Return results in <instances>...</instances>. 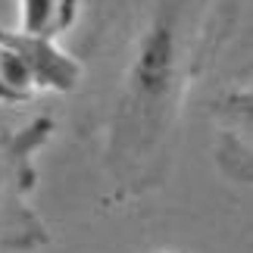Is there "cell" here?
Returning a JSON list of instances; mask_svg holds the SVG:
<instances>
[{
    "mask_svg": "<svg viewBox=\"0 0 253 253\" xmlns=\"http://www.w3.org/2000/svg\"><path fill=\"white\" fill-rule=\"evenodd\" d=\"M119 84L103 119V169L113 200H138L166 181L191 87L216 60L238 0H122Z\"/></svg>",
    "mask_w": 253,
    "mask_h": 253,
    "instance_id": "6da1fadb",
    "label": "cell"
},
{
    "mask_svg": "<svg viewBox=\"0 0 253 253\" xmlns=\"http://www.w3.org/2000/svg\"><path fill=\"white\" fill-rule=\"evenodd\" d=\"M56 122L35 116L19 128H0V253H32L50 244L32 194L38 188L35 160L53 138Z\"/></svg>",
    "mask_w": 253,
    "mask_h": 253,
    "instance_id": "7a4b0ae2",
    "label": "cell"
},
{
    "mask_svg": "<svg viewBox=\"0 0 253 253\" xmlns=\"http://www.w3.org/2000/svg\"><path fill=\"white\" fill-rule=\"evenodd\" d=\"M84 66L56 47V41L0 28V103L22 106L38 94H69L79 87Z\"/></svg>",
    "mask_w": 253,
    "mask_h": 253,
    "instance_id": "3957f363",
    "label": "cell"
},
{
    "mask_svg": "<svg viewBox=\"0 0 253 253\" xmlns=\"http://www.w3.org/2000/svg\"><path fill=\"white\" fill-rule=\"evenodd\" d=\"M216 119V160L235 181H253V75L231 84L210 103Z\"/></svg>",
    "mask_w": 253,
    "mask_h": 253,
    "instance_id": "277c9868",
    "label": "cell"
},
{
    "mask_svg": "<svg viewBox=\"0 0 253 253\" xmlns=\"http://www.w3.org/2000/svg\"><path fill=\"white\" fill-rule=\"evenodd\" d=\"M79 19V0H19V32L56 41Z\"/></svg>",
    "mask_w": 253,
    "mask_h": 253,
    "instance_id": "5b68a950",
    "label": "cell"
},
{
    "mask_svg": "<svg viewBox=\"0 0 253 253\" xmlns=\"http://www.w3.org/2000/svg\"><path fill=\"white\" fill-rule=\"evenodd\" d=\"M163 253H172V250H163Z\"/></svg>",
    "mask_w": 253,
    "mask_h": 253,
    "instance_id": "8992f818",
    "label": "cell"
}]
</instances>
